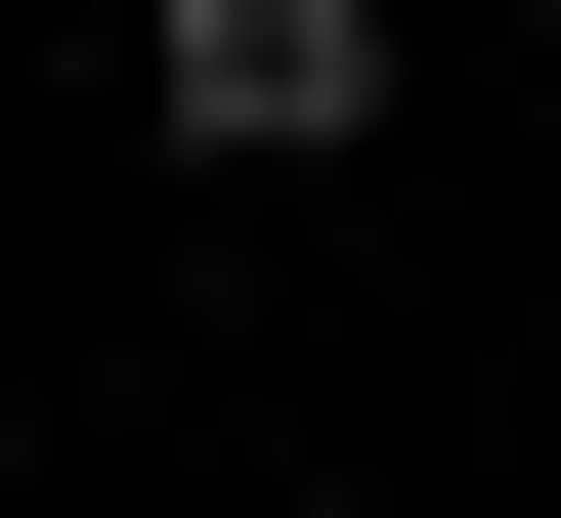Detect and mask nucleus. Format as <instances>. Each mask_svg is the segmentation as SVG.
<instances>
[{"mask_svg": "<svg viewBox=\"0 0 561 518\" xmlns=\"http://www.w3.org/2000/svg\"><path fill=\"white\" fill-rule=\"evenodd\" d=\"M173 130H216V173H302V130H389V44H346V0H173Z\"/></svg>", "mask_w": 561, "mask_h": 518, "instance_id": "nucleus-1", "label": "nucleus"}]
</instances>
